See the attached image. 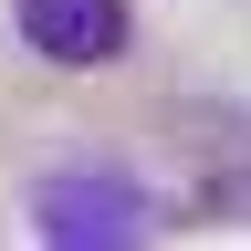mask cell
<instances>
[{
    "label": "cell",
    "instance_id": "cell-1",
    "mask_svg": "<svg viewBox=\"0 0 251 251\" xmlns=\"http://www.w3.org/2000/svg\"><path fill=\"white\" fill-rule=\"evenodd\" d=\"M31 220H42V241H136V230H147L136 188L105 178V168H63V178H42Z\"/></svg>",
    "mask_w": 251,
    "mask_h": 251
},
{
    "label": "cell",
    "instance_id": "cell-2",
    "mask_svg": "<svg viewBox=\"0 0 251 251\" xmlns=\"http://www.w3.org/2000/svg\"><path fill=\"white\" fill-rule=\"evenodd\" d=\"M178 136L199 147V209L209 220H251V126L230 105H199V115H178Z\"/></svg>",
    "mask_w": 251,
    "mask_h": 251
},
{
    "label": "cell",
    "instance_id": "cell-3",
    "mask_svg": "<svg viewBox=\"0 0 251 251\" xmlns=\"http://www.w3.org/2000/svg\"><path fill=\"white\" fill-rule=\"evenodd\" d=\"M21 42L52 63H115L126 52V0H21Z\"/></svg>",
    "mask_w": 251,
    "mask_h": 251
}]
</instances>
